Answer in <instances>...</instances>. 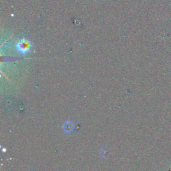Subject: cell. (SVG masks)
Listing matches in <instances>:
<instances>
[{"label":"cell","instance_id":"1","mask_svg":"<svg viewBox=\"0 0 171 171\" xmlns=\"http://www.w3.org/2000/svg\"><path fill=\"white\" fill-rule=\"evenodd\" d=\"M31 48V43L28 40H20L16 44V49L18 52L22 54L28 53Z\"/></svg>","mask_w":171,"mask_h":171}]
</instances>
